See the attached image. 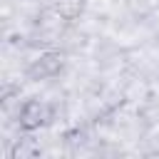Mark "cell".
Segmentation results:
<instances>
[{
	"mask_svg": "<svg viewBox=\"0 0 159 159\" xmlns=\"http://www.w3.org/2000/svg\"><path fill=\"white\" fill-rule=\"evenodd\" d=\"M82 10H84V0H60L55 7L57 17H62V20H75V17H80Z\"/></svg>",
	"mask_w": 159,
	"mask_h": 159,
	"instance_id": "obj_3",
	"label": "cell"
},
{
	"mask_svg": "<svg viewBox=\"0 0 159 159\" xmlns=\"http://www.w3.org/2000/svg\"><path fill=\"white\" fill-rule=\"evenodd\" d=\"M47 119H50V107H47L45 102H40V99H27V102L20 107L17 122H20V129H25V132L40 129Z\"/></svg>",
	"mask_w": 159,
	"mask_h": 159,
	"instance_id": "obj_1",
	"label": "cell"
},
{
	"mask_svg": "<svg viewBox=\"0 0 159 159\" xmlns=\"http://www.w3.org/2000/svg\"><path fill=\"white\" fill-rule=\"evenodd\" d=\"M37 144L32 142V139H20L15 147H12V159H32V157H37Z\"/></svg>",
	"mask_w": 159,
	"mask_h": 159,
	"instance_id": "obj_4",
	"label": "cell"
},
{
	"mask_svg": "<svg viewBox=\"0 0 159 159\" xmlns=\"http://www.w3.org/2000/svg\"><path fill=\"white\" fill-rule=\"evenodd\" d=\"M62 70V55L60 52H45L40 55L30 67H27V75L32 80H45V77H52Z\"/></svg>",
	"mask_w": 159,
	"mask_h": 159,
	"instance_id": "obj_2",
	"label": "cell"
}]
</instances>
